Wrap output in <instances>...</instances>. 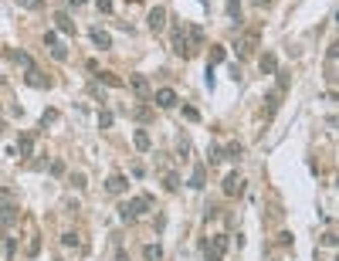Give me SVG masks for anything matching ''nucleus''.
<instances>
[{
  "mask_svg": "<svg viewBox=\"0 0 339 261\" xmlns=\"http://www.w3.org/2000/svg\"><path fill=\"white\" fill-rule=\"evenodd\" d=\"M24 81H27L31 89H51V78H48L45 71H37V68H27V75H24Z\"/></svg>",
  "mask_w": 339,
  "mask_h": 261,
  "instance_id": "obj_8",
  "label": "nucleus"
},
{
  "mask_svg": "<svg viewBox=\"0 0 339 261\" xmlns=\"http://www.w3.org/2000/svg\"><path fill=\"white\" fill-rule=\"evenodd\" d=\"M143 258L146 261H163V248H159V244H146V248H143Z\"/></svg>",
  "mask_w": 339,
  "mask_h": 261,
  "instance_id": "obj_22",
  "label": "nucleus"
},
{
  "mask_svg": "<svg viewBox=\"0 0 339 261\" xmlns=\"http://www.w3.org/2000/svg\"><path fill=\"white\" fill-rule=\"evenodd\" d=\"M227 244H231V238H224V234H217L214 241H210V248H207V261H224V251Z\"/></svg>",
  "mask_w": 339,
  "mask_h": 261,
  "instance_id": "obj_4",
  "label": "nucleus"
},
{
  "mask_svg": "<svg viewBox=\"0 0 339 261\" xmlns=\"http://www.w3.org/2000/svg\"><path fill=\"white\" fill-rule=\"evenodd\" d=\"M68 7H81V4H85V0H65Z\"/></svg>",
  "mask_w": 339,
  "mask_h": 261,
  "instance_id": "obj_46",
  "label": "nucleus"
},
{
  "mask_svg": "<svg viewBox=\"0 0 339 261\" xmlns=\"http://www.w3.org/2000/svg\"><path fill=\"white\" fill-rule=\"evenodd\" d=\"M115 261H129V251H125V248H119V251H115Z\"/></svg>",
  "mask_w": 339,
  "mask_h": 261,
  "instance_id": "obj_44",
  "label": "nucleus"
},
{
  "mask_svg": "<svg viewBox=\"0 0 339 261\" xmlns=\"http://www.w3.org/2000/svg\"><path fill=\"white\" fill-rule=\"evenodd\" d=\"M136 4H139V0H136Z\"/></svg>",
  "mask_w": 339,
  "mask_h": 261,
  "instance_id": "obj_48",
  "label": "nucleus"
},
{
  "mask_svg": "<svg viewBox=\"0 0 339 261\" xmlns=\"http://www.w3.org/2000/svg\"><path fill=\"white\" fill-rule=\"evenodd\" d=\"M61 173H65V163L55 159V163H51V177H61Z\"/></svg>",
  "mask_w": 339,
  "mask_h": 261,
  "instance_id": "obj_39",
  "label": "nucleus"
},
{
  "mask_svg": "<svg viewBox=\"0 0 339 261\" xmlns=\"http://www.w3.org/2000/svg\"><path fill=\"white\" fill-rule=\"evenodd\" d=\"M85 173H71V187H75V190H81V187H85Z\"/></svg>",
  "mask_w": 339,
  "mask_h": 261,
  "instance_id": "obj_35",
  "label": "nucleus"
},
{
  "mask_svg": "<svg viewBox=\"0 0 339 261\" xmlns=\"http://www.w3.org/2000/svg\"><path fill=\"white\" fill-rule=\"evenodd\" d=\"M156 105L159 109H173V105H177V92L173 89H156Z\"/></svg>",
  "mask_w": 339,
  "mask_h": 261,
  "instance_id": "obj_10",
  "label": "nucleus"
},
{
  "mask_svg": "<svg viewBox=\"0 0 339 261\" xmlns=\"http://www.w3.org/2000/svg\"><path fill=\"white\" fill-rule=\"evenodd\" d=\"M278 244H285V248H288V244H292V234H288V231H282V234H278Z\"/></svg>",
  "mask_w": 339,
  "mask_h": 261,
  "instance_id": "obj_42",
  "label": "nucleus"
},
{
  "mask_svg": "<svg viewBox=\"0 0 339 261\" xmlns=\"http://www.w3.org/2000/svg\"><path fill=\"white\" fill-rule=\"evenodd\" d=\"M61 244H65V248H78L81 238L75 234V231H65V234H61Z\"/></svg>",
  "mask_w": 339,
  "mask_h": 261,
  "instance_id": "obj_27",
  "label": "nucleus"
},
{
  "mask_svg": "<svg viewBox=\"0 0 339 261\" xmlns=\"http://www.w3.org/2000/svg\"><path fill=\"white\" fill-rule=\"evenodd\" d=\"M55 119H58V112H55V109H48V112L41 115V125H51V122H55Z\"/></svg>",
  "mask_w": 339,
  "mask_h": 261,
  "instance_id": "obj_37",
  "label": "nucleus"
},
{
  "mask_svg": "<svg viewBox=\"0 0 339 261\" xmlns=\"http://www.w3.org/2000/svg\"><path fill=\"white\" fill-rule=\"evenodd\" d=\"M95 78H102V85H109V89H122V78L112 75V71H99Z\"/></svg>",
  "mask_w": 339,
  "mask_h": 261,
  "instance_id": "obj_18",
  "label": "nucleus"
},
{
  "mask_svg": "<svg viewBox=\"0 0 339 261\" xmlns=\"http://www.w3.org/2000/svg\"><path fill=\"white\" fill-rule=\"evenodd\" d=\"M224 193L227 197H241V193H244V177H241V173H227L224 177Z\"/></svg>",
  "mask_w": 339,
  "mask_h": 261,
  "instance_id": "obj_6",
  "label": "nucleus"
},
{
  "mask_svg": "<svg viewBox=\"0 0 339 261\" xmlns=\"http://www.w3.org/2000/svg\"><path fill=\"white\" fill-rule=\"evenodd\" d=\"M169 45H173V55H180V58H193L190 41H187V31H183V27H173V34H169Z\"/></svg>",
  "mask_w": 339,
  "mask_h": 261,
  "instance_id": "obj_3",
  "label": "nucleus"
},
{
  "mask_svg": "<svg viewBox=\"0 0 339 261\" xmlns=\"http://www.w3.org/2000/svg\"><path fill=\"white\" fill-rule=\"evenodd\" d=\"M125 187H129V180H125L122 173H112V177L105 180V190L112 193V197H119V193H125Z\"/></svg>",
  "mask_w": 339,
  "mask_h": 261,
  "instance_id": "obj_9",
  "label": "nucleus"
},
{
  "mask_svg": "<svg viewBox=\"0 0 339 261\" xmlns=\"http://www.w3.org/2000/svg\"><path fill=\"white\" fill-rule=\"evenodd\" d=\"M92 45L99 48V51H109V48H112V37L105 34L102 27H92Z\"/></svg>",
  "mask_w": 339,
  "mask_h": 261,
  "instance_id": "obj_12",
  "label": "nucleus"
},
{
  "mask_svg": "<svg viewBox=\"0 0 339 261\" xmlns=\"http://www.w3.org/2000/svg\"><path fill=\"white\" fill-rule=\"evenodd\" d=\"M89 92L95 95V99H102V85H99V81H92V85H89Z\"/></svg>",
  "mask_w": 339,
  "mask_h": 261,
  "instance_id": "obj_43",
  "label": "nucleus"
},
{
  "mask_svg": "<svg viewBox=\"0 0 339 261\" xmlns=\"http://www.w3.org/2000/svg\"><path fill=\"white\" fill-rule=\"evenodd\" d=\"M221 153H224V159H241L244 156V146H241V143H227Z\"/></svg>",
  "mask_w": 339,
  "mask_h": 261,
  "instance_id": "obj_19",
  "label": "nucleus"
},
{
  "mask_svg": "<svg viewBox=\"0 0 339 261\" xmlns=\"http://www.w3.org/2000/svg\"><path fill=\"white\" fill-rule=\"evenodd\" d=\"M133 119H139V122H149V119H153V109L139 105V109H133Z\"/></svg>",
  "mask_w": 339,
  "mask_h": 261,
  "instance_id": "obj_29",
  "label": "nucleus"
},
{
  "mask_svg": "<svg viewBox=\"0 0 339 261\" xmlns=\"http://www.w3.org/2000/svg\"><path fill=\"white\" fill-rule=\"evenodd\" d=\"M227 17H241V4L237 0H227Z\"/></svg>",
  "mask_w": 339,
  "mask_h": 261,
  "instance_id": "obj_33",
  "label": "nucleus"
},
{
  "mask_svg": "<svg viewBox=\"0 0 339 261\" xmlns=\"http://www.w3.org/2000/svg\"><path fill=\"white\" fill-rule=\"evenodd\" d=\"M17 149H21V156H31V153H34V136H21Z\"/></svg>",
  "mask_w": 339,
  "mask_h": 261,
  "instance_id": "obj_26",
  "label": "nucleus"
},
{
  "mask_svg": "<svg viewBox=\"0 0 339 261\" xmlns=\"http://www.w3.org/2000/svg\"><path fill=\"white\" fill-rule=\"evenodd\" d=\"M129 85H133V92H136V95H143V99L149 95V81L143 78V75H133V78H129Z\"/></svg>",
  "mask_w": 339,
  "mask_h": 261,
  "instance_id": "obj_17",
  "label": "nucleus"
},
{
  "mask_svg": "<svg viewBox=\"0 0 339 261\" xmlns=\"http://www.w3.org/2000/svg\"><path fill=\"white\" fill-rule=\"evenodd\" d=\"M207 163H210V166L224 163V153H221V146H210V149H207Z\"/></svg>",
  "mask_w": 339,
  "mask_h": 261,
  "instance_id": "obj_28",
  "label": "nucleus"
},
{
  "mask_svg": "<svg viewBox=\"0 0 339 261\" xmlns=\"http://www.w3.org/2000/svg\"><path fill=\"white\" fill-rule=\"evenodd\" d=\"M278 102H282V92H278V89L265 95V105H268V115H275V112H278Z\"/></svg>",
  "mask_w": 339,
  "mask_h": 261,
  "instance_id": "obj_20",
  "label": "nucleus"
},
{
  "mask_svg": "<svg viewBox=\"0 0 339 261\" xmlns=\"http://www.w3.org/2000/svg\"><path fill=\"white\" fill-rule=\"evenodd\" d=\"M258 68H261V75H275V71H278V58L271 55V51H265L261 61H258Z\"/></svg>",
  "mask_w": 339,
  "mask_h": 261,
  "instance_id": "obj_13",
  "label": "nucleus"
},
{
  "mask_svg": "<svg viewBox=\"0 0 339 261\" xmlns=\"http://www.w3.org/2000/svg\"><path fill=\"white\" fill-rule=\"evenodd\" d=\"M224 58H227V48L214 45V48H210V65H207V68H214V65H221V61H224Z\"/></svg>",
  "mask_w": 339,
  "mask_h": 261,
  "instance_id": "obj_23",
  "label": "nucleus"
},
{
  "mask_svg": "<svg viewBox=\"0 0 339 261\" xmlns=\"http://www.w3.org/2000/svg\"><path fill=\"white\" fill-rule=\"evenodd\" d=\"M163 187H166L169 193H177L180 190V177H177V173H163Z\"/></svg>",
  "mask_w": 339,
  "mask_h": 261,
  "instance_id": "obj_24",
  "label": "nucleus"
},
{
  "mask_svg": "<svg viewBox=\"0 0 339 261\" xmlns=\"http://www.w3.org/2000/svg\"><path fill=\"white\" fill-rule=\"evenodd\" d=\"M7 200H11V193H7V190H0V204H7Z\"/></svg>",
  "mask_w": 339,
  "mask_h": 261,
  "instance_id": "obj_45",
  "label": "nucleus"
},
{
  "mask_svg": "<svg viewBox=\"0 0 339 261\" xmlns=\"http://www.w3.org/2000/svg\"><path fill=\"white\" fill-rule=\"evenodd\" d=\"M133 146L139 149V153H149V149H153V136H149L146 129H139V133L133 136Z\"/></svg>",
  "mask_w": 339,
  "mask_h": 261,
  "instance_id": "obj_14",
  "label": "nucleus"
},
{
  "mask_svg": "<svg viewBox=\"0 0 339 261\" xmlns=\"http://www.w3.org/2000/svg\"><path fill=\"white\" fill-rule=\"evenodd\" d=\"M45 45H48V48H55V45H61V41H58L55 31H48V34H45Z\"/></svg>",
  "mask_w": 339,
  "mask_h": 261,
  "instance_id": "obj_40",
  "label": "nucleus"
},
{
  "mask_svg": "<svg viewBox=\"0 0 339 261\" xmlns=\"http://www.w3.org/2000/svg\"><path fill=\"white\" fill-rule=\"evenodd\" d=\"M11 61H14V65H21L24 71H27V68H34V61H31V55H24V51H11Z\"/></svg>",
  "mask_w": 339,
  "mask_h": 261,
  "instance_id": "obj_21",
  "label": "nucleus"
},
{
  "mask_svg": "<svg viewBox=\"0 0 339 261\" xmlns=\"http://www.w3.org/2000/svg\"><path fill=\"white\" fill-rule=\"evenodd\" d=\"M275 75H278V92H285V89H288V78H292V75H288V71H275Z\"/></svg>",
  "mask_w": 339,
  "mask_h": 261,
  "instance_id": "obj_36",
  "label": "nucleus"
},
{
  "mask_svg": "<svg viewBox=\"0 0 339 261\" xmlns=\"http://www.w3.org/2000/svg\"><path fill=\"white\" fill-rule=\"evenodd\" d=\"M183 31H187V41H190V51L197 55L203 48V27L200 24H183Z\"/></svg>",
  "mask_w": 339,
  "mask_h": 261,
  "instance_id": "obj_5",
  "label": "nucleus"
},
{
  "mask_svg": "<svg viewBox=\"0 0 339 261\" xmlns=\"http://www.w3.org/2000/svg\"><path fill=\"white\" fill-rule=\"evenodd\" d=\"M255 4H258V7H271V4H275V0H255Z\"/></svg>",
  "mask_w": 339,
  "mask_h": 261,
  "instance_id": "obj_47",
  "label": "nucleus"
},
{
  "mask_svg": "<svg viewBox=\"0 0 339 261\" xmlns=\"http://www.w3.org/2000/svg\"><path fill=\"white\" fill-rule=\"evenodd\" d=\"M183 115H187V119H190V122H200V112H197V109H193V105H183Z\"/></svg>",
  "mask_w": 339,
  "mask_h": 261,
  "instance_id": "obj_34",
  "label": "nucleus"
},
{
  "mask_svg": "<svg viewBox=\"0 0 339 261\" xmlns=\"http://www.w3.org/2000/svg\"><path fill=\"white\" fill-rule=\"evenodd\" d=\"M119 214H122V221H136L139 214H149V197H133L129 204L119 207Z\"/></svg>",
  "mask_w": 339,
  "mask_h": 261,
  "instance_id": "obj_2",
  "label": "nucleus"
},
{
  "mask_svg": "<svg viewBox=\"0 0 339 261\" xmlns=\"http://www.w3.org/2000/svg\"><path fill=\"white\" fill-rule=\"evenodd\" d=\"M55 24H58V31H61V34H75V24H71V17H68L65 11L55 14Z\"/></svg>",
  "mask_w": 339,
  "mask_h": 261,
  "instance_id": "obj_16",
  "label": "nucleus"
},
{
  "mask_svg": "<svg viewBox=\"0 0 339 261\" xmlns=\"http://www.w3.org/2000/svg\"><path fill=\"white\" fill-rule=\"evenodd\" d=\"M112 122H115V115L109 112V109H102V112H99V125H102V129H112Z\"/></svg>",
  "mask_w": 339,
  "mask_h": 261,
  "instance_id": "obj_30",
  "label": "nucleus"
},
{
  "mask_svg": "<svg viewBox=\"0 0 339 261\" xmlns=\"http://www.w3.org/2000/svg\"><path fill=\"white\" fill-rule=\"evenodd\" d=\"M177 153H180V156H190V143L180 139V143H177Z\"/></svg>",
  "mask_w": 339,
  "mask_h": 261,
  "instance_id": "obj_38",
  "label": "nucleus"
},
{
  "mask_svg": "<svg viewBox=\"0 0 339 261\" xmlns=\"http://www.w3.org/2000/svg\"><path fill=\"white\" fill-rule=\"evenodd\" d=\"M95 7H99V14H112V11H115L112 0H95Z\"/></svg>",
  "mask_w": 339,
  "mask_h": 261,
  "instance_id": "obj_32",
  "label": "nucleus"
},
{
  "mask_svg": "<svg viewBox=\"0 0 339 261\" xmlns=\"http://www.w3.org/2000/svg\"><path fill=\"white\" fill-rule=\"evenodd\" d=\"M14 4L24 11H45V0H14Z\"/></svg>",
  "mask_w": 339,
  "mask_h": 261,
  "instance_id": "obj_25",
  "label": "nucleus"
},
{
  "mask_svg": "<svg viewBox=\"0 0 339 261\" xmlns=\"http://www.w3.org/2000/svg\"><path fill=\"white\" fill-rule=\"evenodd\" d=\"M146 24H149V31H153V34H159V31L166 27V7H153L149 17H146Z\"/></svg>",
  "mask_w": 339,
  "mask_h": 261,
  "instance_id": "obj_7",
  "label": "nucleus"
},
{
  "mask_svg": "<svg viewBox=\"0 0 339 261\" xmlns=\"http://www.w3.org/2000/svg\"><path fill=\"white\" fill-rule=\"evenodd\" d=\"M234 51L237 58H248L258 51V31H241V34L234 37Z\"/></svg>",
  "mask_w": 339,
  "mask_h": 261,
  "instance_id": "obj_1",
  "label": "nucleus"
},
{
  "mask_svg": "<svg viewBox=\"0 0 339 261\" xmlns=\"http://www.w3.org/2000/svg\"><path fill=\"white\" fill-rule=\"evenodd\" d=\"M322 244H326V248H336V244H339V241H336V234H332V231H329V234H326V238H322Z\"/></svg>",
  "mask_w": 339,
  "mask_h": 261,
  "instance_id": "obj_41",
  "label": "nucleus"
},
{
  "mask_svg": "<svg viewBox=\"0 0 339 261\" xmlns=\"http://www.w3.org/2000/svg\"><path fill=\"white\" fill-rule=\"evenodd\" d=\"M51 58H55V61H68V48L65 45H55V48H51Z\"/></svg>",
  "mask_w": 339,
  "mask_h": 261,
  "instance_id": "obj_31",
  "label": "nucleus"
},
{
  "mask_svg": "<svg viewBox=\"0 0 339 261\" xmlns=\"http://www.w3.org/2000/svg\"><path fill=\"white\" fill-rule=\"evenodd\" d=\"M203 183H207V166H203V163H197V166H193V173H190V187H193V190H203Z\"/></svg>",
  "mask_w": 339,
  "mask_h": 261,
  "instance_id": "obj_15",
  "label": "nucleus"
},
{
  "mask_svg": "<svg viewBox=\"0 0 339 261\" xmlns=\"http://www.w3.org/2000/svg\"><path fill=\"white\" fill-rule=\"evenodd\" d=\"M17 221H21V210H17V207H11V204H4V207H0V224H4V227L17 224Z\"/></svg>",
  "mask_w": 339,
  "mask_h": 261,
  "instance_id": "obj_11",
  "label": "nucleus"
}]
</instances>
